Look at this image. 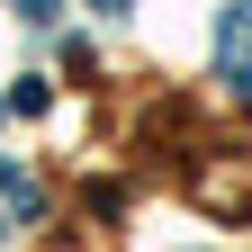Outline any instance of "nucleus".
<instances>
[{
	"instance_id": "1",
	"label": "nucleus",
	"mask_w": 252,
	"mask_h": 252,
	"mask_svg": "<svg viewBox=\"0 0 252 252\" xmlns=\"http://www.w3.org/2000/svg\"><path fill=\"white\" fill-rule=\"evenodd\" d=\"M207 189H216L234 216H252V162H243V153H234V162H216V171H207Z\"/></svg>"
}]
</instances>
